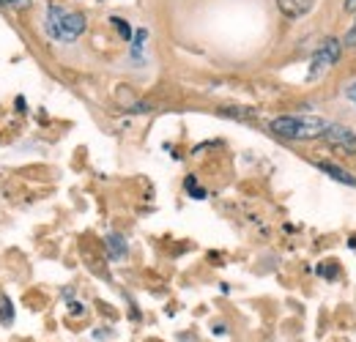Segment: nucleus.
<instances>
[{
	"label": "nucleus",
	"instance_id": "f8f14e48",
	"mask_svg": "<svg viewBox=\"0 0 356 342\" xmlns=\"http://www.w3.org/2000/svg\"><path fill=\"white\" fill-rule=\"evenodd\" d=\"M3 3H11L14 8H25L28 6V0H3Z\"/></svg>",
	"mask_w": 356,
	"mask_h": 342
},
{
	"label": "nucleus",
	"instance_id": "1a4fd4ad",
	"mask_svg": "<svg viewBox=\"0 0 356 342\" xmlns=\"http://www.w3.org/2000/svg\"><path fill=\"white\" fill-rule=\"evenodd\" d=\"M113 25H115V31H118V33H121L127 42L132 39V28L127 25V19H118V17H113Z\"/></svg>",
	"mask_w": 356,
	"mask_h": 342
},
{
	"label": "nucleus",
	"instance_id": "9b49d317",
	"mask_svg": "<svg viewBox=\"0 0 356 342\" xmlns=\"http://www.w3.org/2000/svg\"><path fill=\"white\" fill-rule=\"evenodd\" d=\"M346 96H348V99H351V101L356 104V83H351V86L346 88Z\"/></svg>",
	"mask_w": 356,
	"mask_h": 342
},
{
	"label": "nucleus",
	"instance_id": "7ed1b4c3",
	"mask_svg": "<svg viewBox=\"0 0 356 342\" xmlns=\"http://www.w3.org/2000/svg\"><path fill=\"white\" fill-rule=\"evenodd\" d=\"M340 52H343V44L337 42V39H326V42L321 44L310 60V80H318L326 69H332L337 63Z\"/></svg>",
	"mask_w": 356,
	"mask_h": 342
},
{
	"label": "nucleus",
	"instance_id": "20e7f679",
	"mask_svg": "<svg viewBox=\"0 0 356 342\" xmlns=\"http://www.w3.org/2000/svg\"><path fill=\"white\" fill-rule=\"evenodd\" d=\"M323 140H326L332 148H340V151H346V154H356V134L351 129L329 124L326 131H323Z\"/></svg>",
	"mask_w": 356,
	"mask_h": 342
},
{
	"label": "nucleus",
	"instance_id": "39448f33",
	"mask_svg": "<svg viewBox=\"0 0 356 342\" xmlns=\"http://www.w3.org/2000/svg\"><path fill=\"white\" fill-rule=\"evenodd\" d=\"M312 3H315V0H277V8H280L285 17L296 19V17H305V14L310 11Z\"/></svg>",
	"mask_w": 356,
	"mask_h": 342
},
{
	"label": "nucleus",
	"instance_id": "0eeeda50",
	"mask_svg": "<svg viewBox=\"0 0 356 342\" xmlns=\"http://www.w3.org/2000/svg\"><path fill=\"white\" fill-rule=\"evenodd\" d=\"M107 247H110V255L113 257L127 255V241H124L121 236H110V238H107Z\"/></svg>",
	"mask_w": 356,
	"mask_h": 342
},
{
	"label": "nucleus",
	"instance_id": "6e6552de",
	"mask_svg": "<svg viewBox=\"0 0 356 342\" xmlns=\"http://www.w3.org/2000/svg\"><path fill=\"white\" fill-rule=\"evenodd\" d=\"M184 186H186V192H189L195 200H203V197H206V189H200L195 178H186V184H184Z\"/></svg>",
	"mask_w": 356,
	"mask_h": 342
},
{
	"label": "nucleus",
	"instance_id": "f03ea898",
	"mask_svg": "<svg viewBox=\"0 0 356 342\" xmlns=\"http://www.w3.org/2000/svg\"><path fill=\"white\" fill-rule=\"evenodd\" d=\"M47 31L55 42H74L86 33V17L63 6H47Z\"/></svg>",
	"mask_w": 356,
	"mask_h": 342
},
{
	"label": "nucleus",
	"instance_id": "ddd939ff",
	"mask_svg": "<svg viewBox=\"0 0 356 342\" xmlns=\"http://www.w3.org/2000/svg\"><path fill=\"white\" fill-rule=\"evenodd\" d=\"M343 8L346 11H356V0H343Z\"/></svg>",
	"mask_w": 356,
	"mask_h": 342
},
{
	"label": "nucleus",
	"instance_id": "f257e3e1",
	"mask_svg": "<svg viewBox=\"0 0 356 342\" xmlns=\"http://www.w3.org/2000/svg\"><path fill=\"white\" fill-rule=\"evenodd\" d=\"M326 127L329 121L318 115H280L268 124V129L282 140H318L323 137Z\"/></svg>",
	"mask_w": 356,
	"mask_h": 342
},
{
	"label": "nucleus",
	"instance_id": "423d86ee",
	"mask_svg": "<svg viewBox=\"0 0 356 342\" xmlns=\"http://www.w3.org/2000/svg\"><path fill=\"white\" fill-rule=\"evenodd\" d=\"M321 172H326V175H332L334 181H340V184H348V186H356V175L348 170H343V168H337V165H332V162H318L315 165Z\"/></svg>",
	"mask_w": 356,
	"mask_h": 342
},
{
	"label": "nucleus",
	"instance_id": "9d476101",
	"mask_svg": "<svg viewBox=\"0 0 356 342\" xmlns=\"http://www.w3.org/2000/svg\"><path fill=\"white\" fill-rule=\"evenodd\" d=\"M346 47H356V22L354 25H351V31H348V33H346Z\"/></svg>",
	"mask_w": 356,
	"mask_h": 342
}]
</instances>
